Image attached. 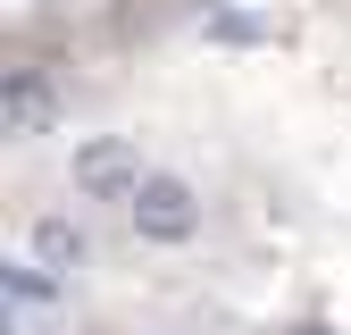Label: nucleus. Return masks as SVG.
<instances>
[{
  "label": "nucleus",
  "mask_w": 351,
  "mask_h": 335,
  "mask_svg": "<svg viewBox=\"0 0 351 335\" xmlns=\"http://www.w3.org/2000/svg\"><path fill=\"white\" fill-rule=\"evenodd\" d=\"M125 218H134L143 243H193L201 235V193L184 176H167V168H151V185L125 201Z\"/></svg>",
  "instance_id": "nucleus-1"
},
{
  "label": "nucleus",
  "mask_w": 351,
  "mask_h": 335,
  "mask_svg": "<svg viewBox=\"0 0 351 335\" xmlns=\"http://www.w3.org/2000/svg\"><path fill=\"white\" fill-rule=\"evenodd\" d=\"M143 185H151V168H143V151L125 143V135L75 143V193H84V201H134Z\"/></svg>",
  "instance_id": "nucleus-2"
},
{
  "label": "nucleus",
  "mask_w": 351,
  "mask_h": 335,
  "mask_svg": "<svg viewBox=\"0 0 351 335\" xmlns=\"http://www.w3.org/2000/svg\"><path fill=\"white\" fill-rule=\"evenodd\" d=\"M0 126H9V143L51 135V126H59V93H51L34 67H9V84H0Z\"/></svg>",
  "instance_id": "nucleus-3"
},
{
  "label": "nucleus",
  "mask_w": 351,
  "mask_h": 335,
  "mask_svg": "<svg viewBox=\"0 0 351 335\" xmlns=\"http://www.w3.org/2000/svg\"><path fill=\"white\" fill-rule=\"evenodd\" d=\"M84 260H93V243H84L75 218H42V227H34V268L67 277V268H84Z\"/></svg>",
  "instance_id": "nucleus-4"
},
{
  "label": "nucleus",
  "mask_w": 351,
  "mask_h": 335,
  "mask_svg": "<svg viewBox=\"0 0 351 335\" xmlns=\"http://www.w3.org/2000/svg\"><path fill=\"white\" fill-rule=\"evenodd\" d=\"M293 335H326V327H293Z\"/></svg>",
  "instance_id": "nucleus-5"
}]
</instances>
